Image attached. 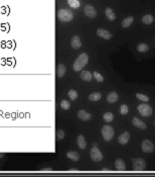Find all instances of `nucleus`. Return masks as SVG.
Segmentation results:
<instances>
[{"label": "nucleus", "instance_id": "obj_27", "mask_svg": "<svg viewBox=\"0 0 155 177\" xmlns=\"http://www.w3.org/2000/svg\"><path fill=\"white\" fill-rule=\"evenodd\" d=\"M67 95H69V97H70L71 100H76V99L78 98V92L74 89L70 90V91L67 92Z\"/></svg>", "mask_w": 155, "mask_h": 177}, {"label": "nucleus", "instance_id": "obj_10", "mask_svg": "<svg viewBox=\"0 0 155 177\" xmlns=\"http://www.w3.org/2000/svg\"><path fill=\"white\" fill-rule=\"evenodd\" d=\"M132 123H133V125H134L136 128H138V129H140V130H142L147 129V126H146V123H144V121H141L140 118H136V116H134V118H133V119H132Z\"/></svg>", "mask_w": 155, "mask_h": 177}, {"label": "nucleus", "instance_id": "obj_24", "mask_svg": "<svg viewBox=\"0 0 155 177\" xmlns=\"http://www.w3.org/2000/svg\"><path fill=\"white\" fill-rule=\"evenodd\" d=\"M149 50V46L147 45V44H139L138 46H137V51L140 53H145L147 52V51Z\"/></svg>", "mask_w": 155, "mask_h": 177}, {"label": "nucleus", "instance_id": "obj_9", "mask_svg": "<svg viewBox=\"0 0 155 177\" xmlns=\"http://www.w3.org/2000/svg\"><path fill=\"white\" fill-rule=\"evenodd\" d=\"M71 46H72V48L75 49V50H79V49L82 47V41H81L79 35H74V37H72Z\"/></svg>", "mask_w": 155, "mask_h": 177}, {"label": "nucleus", "instance_id": "obj_6", "mask_svg": "<svg viewBox=\"0 0 155 177\" xmlns=\"http://www.w3.org/2000/svg\"><path fill=\"white\" fill-rule=\"evenodd\" d=\"M137 109H138L139 114H140L142 116H151V114H152V108H151V106L148 104L138 105Z\"/></svg>", "mask_w": 155, "mask_h": 177}, {"label": "nucleus", "instance_id": "obj_31", "mask_svg": "<svg viewBox=\"0 0 155 177\" xmlns=\"http://www.w3.org/2000/svg\"><path fill=\"white\" fill-rule=\"evenodd\" d=\"M136 97L139 99V100L145 101V102L149 101V97H148L147 95H144V94H141V93H137V94H136Z\"/></svg>", "mask_w": 155, "mask_h": 177}, {"label": "nucleus", "instance_id": "obj_11", "mask_svg": "<svg viewBox=\"0 0 155 177\" xmlns=\"http://www.w3.org/2000/svg\"><path fill=\"white\" fill-rule=\"evenodd\" d=\"M78 118H80L81 121H89L92 118V114H89L86 110H79L78 111Z\"/></svg>", "mask_w": 155, "mask_h": 177}, {"label": "nucleus", "instance_id": "obj_33", "mask_svg": "<svg viewBox=\"0 0 155 177\" xmlns=\"http://www.w3.org/2000/svg\"><path fill=\"white\" fill-rule=\"evenodd\" d=\"M51 168H42L41 169V171H51Z\"/></svg>", "mask_w": 155, "mask_h": 177}, {"label": "nucleus", "instance_id": "obj_35", "mask_svg": "<svg viewBox=\"0 0 155 177\" xmlns=\"http://www.w3.org/2000/svg\"><path fill=\"white\" fill-rule=\"evenodd\" d=\"M3 157H4V154L3 153H0V159L3 158Z\"/></svg>", "mask_w": 155, "mask_h": 177}, {"label": "nucleus", "instance_id": "obj_30", "mask_svg": "<svg viewBox=\"0 0 155 177\" xmlns=\"http://www.w3.org/2000/svg\"><path fill=\"white\" fill-rule=\"evenodd\" d=\"M56 141H60L63 140V139L65 138V132L63 130H58V132H56Z\"/></svg>", "mask_w": 155, "mask_h": 177}, {"label": "nucleus", "instance_id": "obj_12", "mask_svg": "<svg viewBox=\"0 0 155 177\" xmlns=\"http://www.w3.org/2000/svg\"><path fill=\"white\" fill-rule=\"evenodd\" d=\"M97 35H99L100 37L105 39H112V37H113V35L111 34L110 32L104 30V28H99V30H97Z\"/></svg>", "mask_w": 155, "mask_h": 177}, {"label": "nucleus", "instance_id": "obj_13", "mask_svg": "<svg viewBox=\"0 0 155 177\" xmlns=\"http://www.w3.org/2000/svg\"><path fill=\"white\" fill-rule=\"evenodd\" d=\"M130 140V134L128 132H124L123 134H121L118 138V142H119L121 145H126V144L129 142Z\"/></svg>", "mask_w": 155, "mask_h": 177}, {"label": "nucleus", "instance_id": "obj_17", "mask_svg": "<svg viewBox=\"0 0 155 177\" xmlns=\"http://www.w3.org/2000/svg\"><path fill=\"white\" fill-rule=\"evenodd\" d=\"M118 99H119V96H118V94L115 91L110 92V93L107 95V101L109 103H115L116 101H118Z\"/></svg>", "mask_w": 155, "mask_h": 177}, {"label": "nucleus", "instance_id": "obj_2", "mask_svg": "<svg viewBox=\"0 0 155 177\" xmlns=\"http://www.w3.org/2000/svg\"><path fill=\"white\" fill-rule=\"evenodd\" d=\"M58 17L62 21H71L74 17V14L71 10L62 8V9H60L58 11Z\"/></svg>", "mask_w": 155, "mask_h": 177}, {"label": "nucleus", "instance_id": "obj_28", "mask_svg": "<svg viewBox=\"0 0 155 177\" xmlns=\"http://www.w3.org/2000/svg\"><path fill=\"white\" fill-rule=\"evenodd\" d=\"M128 111H129V107H128V105L122 104L121 106H120V114H121L122 116H126V114H128Z\"/></svg>", "mask_w": 155, "mask_h": 177}, {"label": "nucleus", "instance_id": "obj_32", "mask_svg": "<svg viewBox=\"0 0 155 177\" xmlns=\"http://www.w3.org/2000/svg\"><path fill=\"white\" fill-rule=\"evenodd\" d=\"M94 78H95L98 82H103V81H104L103 76H102L100 73H98L97 71H95V72H94Z\"/></svg>", "mask_w": 155, "mask_h": 177}, {"label": "nucleus", "instance_id": "obj_3", "mask_svg": "<svg viewBox=\"0 0 155 177\" xmlns=\"http://www.w3.org/2000/svg\"><path fill=\"white\" fill-rule=\"evenodd\" d=\"M114 135H115V132L112 127L106 125L102 128V136H103V139L106 142H110L113 139Z\"/></svg>", "mask_w": 155, "mask_h": 177}, {"label": "nucleus", "instance_id": "obj_20", "mask_svg": "<svg viewBox=\"0 0 155 177\" xmlns=\"http://www.w3.org/2000/svg\"><path fill=\"white\" fill-rule=\"evenodd\" d=\"M67 157L72 161H79L80 160V154L75 151H69L67 153Z\"/></svg>", "mask_w": 155, "mask_h": 177}, {"label": "nucleus", "instance_id": "obj_25", "mask_svg": "<svg viewBox=\"0 0 155 177\" xmlns=\"http://www.w3.org/2000/svg\"><path fill=\"white\" fill-rule=\"evenodd\" d=\"M67 4H69L72 8H75V9H78L81 5L79 0H67Z\"/></svg>", "mask_w": 155, "mask_h": 177}, {"label": "nucleus", "instance_id": "obj_8", "mask_svg": "<svg viewBox=\"0 0 155 177\" xmlns=\"http://www.w3.org/2000/svg\"><path fill=\"white\" fill-rule=\"evenodd\" d=\"M84 11L86 16H88L89 18H95L97 16V10H96V8H94V6L90 5V4H87L85 6Z\"/></svg>", "mask_w": 155, "mask_h": 177}, {"label": "nucleus", "instance_id": "obj_26", "mask_svg": "<svg viewBox=\"0 0 155 177\" xmlns=\"http://www.w3.org/2000/svg\"><path fill=\"white\" fill-rule=\"evenodd\" d=\"M103 118L106 123H111V121H113V119H114V114H113L112 112H106V114H104Z\"/></svg>", "mask_w": 155, "mask_h": 177}, {"label": "nucleus", "instance_id": "obj_34", "mask_svg": "<svg viewBox=\"0 0 155 177\" xmlns=\"http://www.w3.org/2000/svg\"><path fill=\"white\" fill-rule=\"evenodd\" d=\"M109 170H110V169H108V168H103V169H102V171L107 172V171H109Z\"/></svg>", "mask_w": 155, "mask_h": 177}, {"label": "nucleus", "instance_id": "obj_19", "mask_svg": "<svg viewBox=\"0 0 155 177\" xmlns=\"http://www.w3.org/2000/svg\"><path fill=\"white\" fill-rule=\"evenodd\" d=\"M105 15H106L107 18H108L110 21L115 20V18H116L114 11H113V9H112V8H110V7L106 8V10H105Z\"/></svg>", "mask_w": 155, "mask_h": 177}, {"label": "nucleus", "instance_id": "obj_15", "mask_svg": "<svg viewBox=\"0 0 155 177\" xmlns=\"http://www.w3.org/2000/svg\"><path fill=\"white\" fill-rule=\"evenodd\" d=\"M115 168L118 170V171H124L126 169V165L125 162L123 161V159L121 158H118L115 161Z\"/></svg>", "mask_w": 155, "mask_h": 177}, {"label": "nucleus", "instance_id": "obj_23", "mask_svg": "<svg viewBox=\"0 0 155 177\" xmlns=\"http://www.w3.org/2000/svg\"><path fill=\"white\" fill-rule=\"evenodd\" d=\"M154 20V17L151 14H146L142 17V23L144 24H151Z\"/></svg>", "mask_w": 155, "mask_h": 177}, {"label": "nucleus", "instance_id": "obj_1", "mask_svg": "<svg viewBox=\"0 0 155 177\" xmlns=\"http://www.w3.org/2000/svg\"><path fill=\"white\" fill-rule=\"evenodd\" d=\"M88 61H89L88 54H86V53H82V54H81L80 56L77 58V60L75 61V63H74V66H73L74 70H75L76 72L82 71L83 68L88 64Z\"/></svg>", "mask_w": 155, "mask_h": 177}, {"label": "nucleus", "instance_id": "obj_4", "mask_svg": "<svg viewBox=\"0 0 155 177\" xmlns=\"http://www.w3.org/2000/svg\"><path fill=\"white\" fill-rule=\"evenodd\" d=\"M133 163V170L134 171H143L146 168V162L142 158H135L132 159Z\"/></svg>", "mask_w": 155, "mask_h": 177}, {"label": "nucleus", "instance_id": "obj_22", "mask_svg": "<svg viewBox=\"0 0 155 177\" xmlns=\"http://www.w3.org/2000/svg\"><path fill=\"white\" fill-rule=\"evenodd\" d=\"M102 97V94L100 92H94L89 95V100L91 101H99Z\"/></svg>", "mask_w": 155, "mask_h": 177}, {"label": "nucleus", "instance_id": "obj_5", "mask_svg": "<svg viewBox=\"0 0 155 177\" xmlns=\"http://www.w3.org/2000/svg\"><path fill=\"white\" fill-rule=\"evenodd\" d=\"M90 155H91V159L94 162H100V161H102V159H103L102 152L100 151L97 147H95V146H93V148L91 149Z\"/></svg>", "mask_w": 155, "mask_h": 177}, {"label": "nucleus", "instance_id": "obj_7", "mask_svg": "<svg viewBox=\"0 0 155 177\" xmlns=\"http://www.w3.org/2000/svg\"><path fill=\"white\" fill-rule=\"evenodd\" d=\"M141 149L144 153H152L154 151V145L151 141L149 140H144L142 141V144H141Z\"/></svg>", "mask_w": 155, "mask_h": 177}, {"label": "nucleus", "instance_id": "obj_21", "mask_svg": "<svg viewBox=\"0 0 155 177\" xmlns=\"http://www.w3.org/2000/svg\"><path fill=\"white\" fill-rule=\"evenodd\" d=\"M133 21H134V17L133 16H129V17H126L125 19H124L123 21H122V26L123 28H129L131 24L133 23Z\"/></svg>", "mask_w": 155, "mask_h": 177}, {"label": "nucleus", "instance_id": "obj_36", "mask_svg": "<svg viewBox=\"0 0 155 177\" xmlns=\"http://www.w3.org/2000/svg\"><path fill=\"white\" fill-rule=\"evenodd\" d=\"M154 123H155V121H154Z\"/></svg>", "mask_w": 155, "mask_h": 177}, {"label": "nucleus", "instance_id": "obj_16", "mask_svg": "<svg viewBox=\"0 0 155 177\" xmlns=\"http://www.w3.org/2000/svg\"><path fill=\"white\" fill-rule=\"evenodd\" d=\"M77 143H78V147L82 150H85L87 148V142H86V139L83 135H80L78 136V139H77Z\"/></svg>", "mask_w": 155, "mask_h": 177}, {"label": "nucleus", "instance_id": "obj_14", "mask_svg": "<svg viewBox=\"0 0 155 177\" xmlns=\"http://www.w3.org/2000/svg\"><path fill=\"white\" fill-rule=\"evenodd\" d=\"M65 72H67V67L64 64H58V67H56V76L62 78L65 76Z\"/></svg>", "mask_w": 155, "mask_h": 177}, {"label": "nucleus", "instance_id": "obj_18", "mask_svg": "<svg viewBox=\"0 0 155 177\" xmlns=\"http://www.w3.org/2000/svg\"><path fill=\"white\" fill-rule=\"evenodd\" d=\"M81 79L89 82V81H91L93 79V75L89 71H82V73H81Z\"/></svg>", "mask_w": 155, "mask_h": 177}, {"label": "nucleus", "instance_id": "obj_29", "mask_svg": "<svg viewBox=\"0 0 155 177\" xmlns=\"http://www.w3.org/2000/svg\"><path fill=\"white\" fill-rule=\"evenodd\" d=\"M60 107L65 110H67L71 107V103H70L69 100H62L60 101Z\"/></svg>", "mask_w": 155, "mask_h": 177}]
</instances>
